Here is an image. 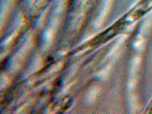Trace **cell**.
I'll return each instance as SVG.
<instances>
[{
	"mask_svg": "<svg viewBox=\"0 0 152 114\" xmlns=\"http://www.w3.org/2000/svg\"><path fill=\"white\" fill-rule=\"evenodd\" d=\"M150 111L151 112L150 113H152V101L151 102V103H150V105H149V107H148V111Z\"/></svg>",
	"mask_w": 152,
	"mask_h": 114,
	"instance_id": "6da1fadb",
	"label": "cell"
}]
</instances>
